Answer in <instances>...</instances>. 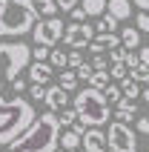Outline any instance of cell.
Returning a JSON list of instances; mask_svg holds the SVG:
<instances>
[{
    "instance_id": "ac0fdd59",
    "label": "cell",
    "mask_w": 149,
    "mask_h": 152,
    "mask_svg": "<svg viewBox=\"0 0 149 152\" xmlns=\"http://www.w3.org/2000/svg\"><path fill=\"white\" fill-rule=\"evenodd\" d=\"M118 23H121L118 17H112L109 12H103V15H100V20H98V26H95V32H115Z\"/></svg>"
},
{
    "instance_id": "f35d334b",
    "label": "cell",
    "mask_w": 149,
    "mask_h": 152,
    "mask_svg": "<svg viewBox=\"0 0 149 152\" xmlns=\"http://www.w3.org/2000/svg\"><path fill=\"white\" fill-rule=\"evenodd\" d=\"M138 98H141L143 103H149V89H141V95H138Z\"/></svg>"
},
{
    "instance_id": "4dcf8cb0",
    "label": "cell",
    "mask_w": 149,
    "mask_h": 152,
    "mask_svg": "<svg viewBox=\"0 0 149 152\" xmlns=\"http://www.w3.org/2000/svg\"><path fill=\"white\" fill-rule=\"evenodd\" d=\"M46 58H49V46H40V43H37L32 49V60H46Z\"/></svg>"
},
{
    "instance_id": "8992f818",
    "label": "cell",
    "mask_w": 149,
    "mask_h": 152,
    "mask_svg": "<svg viewBox=\"0 0 149 152\" xmlns=\"http://www.w3.org/2000/svg\"><path fill=\"white\" fill-rule=\"evenodd\" d=\"M106 146L109 152H138V141L129 124L123 121H112V126L106 129Z\"/></svg>"
},
{
    "instance_id": "f1b7e54d",
    "label": "cell",
    "mask_w": 149,
    "mask_h": 152,
    "mask_svg": "<svg viewBox=\"0 0 149 152\" xmlns=\"http://www.w3.org/2000/svg\"><path fill=\"white\" fill-rule=\"evenodd\" d=\"M29 95H32V101H43V98H46V86L43 83H32L29 86Z\"/></svg>"
},
{
    "instance_id": "d4e9b609",
    "label": "cell",
    "mask_w": 149,
    "mask_h": 152,
    "mask_svg": "<svg viewBox=\"0 0 149 152\" xmlns=\"http://www.w3.org/2000/svg\"><path fill=\"white\" fill-rule=\"evenodd\" d=\"M49 63L58 69H66V49H49Z\"/></svg>"
},
{
    "instance_id": "d6a6232c",
    "label": "cell",
    "mask_w": 149,
    "mask_h": 152,
    "mask_svg": "<svg viewBox=\"0 0 149 152\" xmlns=\"http://www.w3.org/2000/svg\"><path fill=\"white\" fill-rule=\"evenodd\" d=\"M69 15H72V20H74V23H80V20H86V12H83V6H74L72 12H69Z\"/></svg>"
},
{
    "instance_id": "4fadbf2b",
    "label": "cell",
    "mask_w": 149,
    "mask_h": 152,
    "mask_svg": "<svg viewBox=\"0 0 149 152\" xmlns=\"http://www.w3.org/2000/svg\"><path fill=\"white\" fill-rule=\"evenodd\" d=\"M106 12L118 20H126V17L132 15V3L129 0H106Z\"/></svg>"
},
{
    "instance_id": "cb8c5ba5",
    "label": "cell",
    "mask_w": 149,
    "mask_h": 152,
    "mask_svg": "<svg viewBox=\"0 0 149 152\" xmlns=\"http://www.w3.org/2000/svg\"><path fill=\"white\" fill-rule=\"evenodd\" d=\"M74 121H77V112H74V106L72 109H60V115H58V124H60V129H66V126H72Z\"/></svg>"
},
{
    "instance_id": "9a60e30c",
    "label": "cell",
    "mask_w": 149,
    "mask_h": 152,
    "mask_svg": "<svg viewBox=\"0 0 149 152\" xmlns=\"http://www.w3.org/2000/svg\"><path fill=\"white\" fill-rule=\"evenodd\" d=\"M80 6L86 12V17H100L106 12V0H80Z\"/></svg>"
},
{
    "instance_id": "603a6c76",
    "label": "cell",
    "mask_w": 149,
    "mask_h": 152,
    "mask_svg": "<svg viewBox=\"0 0 149 152\" xmlns=\"http://www.w3.org/2000/svg\"><path fill=\"white\" fill-rule=\"evenodd\" d=\"M129 77H132V80H138V83H149V66H146V63L132 66V69H129Z\"/></svg>"
},
{
    "instance_id": "74e56055",
    "label": "cell",
    "mask_w": 149,
    "mask_h": 152,
    "mask_svg": "<svg viewBox=\"0 0 149 152\" xmlns=\"http://www.w3.org/2000/svg\"><path fill=\"white\" fill-rule=\"evenodd\" d=\"M135 6L141 9V12H149V0H135Z\"/></svg>"
},
{
    "instance_id": "5bb4252c",
    "label": "cell",
    "mask_w": 149,
    "mask_h": 152,
    "mask_svg": "<svg viewBox=\"0 0 149 152\" xmlns=\"http://www.w3.org/2000/svg\"><path fill=\"white\" fill-rule=\"evenodd\" d=\"M121 46L123 49H141V32L135 26H126L123 32H121Z\"/></svg>"
},
{
    "instance_id": "484cf974",
    "label": "cell",
    "mask_w": 149,
    "mask_h": 152,
    "mask_svg": "<svg viewBox=\"0 0 149 152\" xmlns=\"http://www.w3.org/2000/svg\"><path fill=\"white\" fill-rule=\"evenodd\" d=\"M126 75H129V66H126L123 60H118V63H112V69H109V77H112V80H123Z\"/></svg>"
},
{
    "instance_id": "44dd1931",
    "label": "cell",
    "mask_w": 149,
    "mask_h": 152,
    "mask_svg": "<svg viewBox=\"0 0 149 152\" xmlns=\"http://www.w3.org/2000/svg\"><path fill=\"white\" fill-rule=\"evenodd\" d=\"M100 92H103V98H106V101L112 103V106H115V103L121 101V98H123V92H121V86H115V83H112V80H109V83L103 86Z\"/></svg>"
},
{
    "instance_id": "d6986e66",
    "label": "cell",
    "mask_w": 149,
    "mask_h": 152,
    "mask_svg": "<svg viewBox=\"0 0 149 152\" xmlns=\"http://www.w3.org/2000/svg\"><path fill=\"white\" fill-rule=\"evenodd\" d=\"M60 86H63L66 92H72L74 86H77V72L66 66V69H63V72H60Z\"/></svg>"
},
{
    "instance_id": "e0dca14e",
    "label": "cell",
    "mask_w": 149,
    "mask_h": 152,
    "mask_svg": "<svg viewBox=\"0 0 149 152\" xmlns=\"http://www.w3.org/2000/svg\"><path fill=\"white\" fill-rule=\"evenodd\" d=\"M58 144L63 146V149H77V146H80V135H77L74 129H66V132H60Z\"/></svg>"
},
{
    "instance_id": "9c48e42d",
    "label": "cell",
    "mask_w": 149,
    "mask_h": 152,
    "mask_svg": "<svg viewBox=\"0 0 149 152\" xmlns=\"http://www.w3.org/2000/svg\"><path fill=\"white\" fill-rule=\"evenodd\" d=\"M80 146L86 152H106V132H100L98 126H86L80 135Z\"/></svg>"
},
{
    "instance_id": "d590c367",
    "label": "cell",
    "mask_w": 149,
    "mask_h": 152,
    "mask_svg": "<svg viewBox=\"0 0 149 152\" xmlns=\"http://www.w3.org/2000/svg\"><path fill=\"white\" fill-rule=\"evenodd\" d=\"M12 89H15V92L20 95V92H23V89H26V80H23V77H20V75H17L15 80H12Z\"/></svg>"
},
{
    "instance_id": "7c38bea8",
    "label": "cell",
    "mask_w": 149,
    "mask_h": 152,
    "mask_svg": "<svg viewBox=\"0 0 149 152\" xmlns=\"http://www.w3.org/2000/svg\"><path fill=\"white\" fill-rule=\"evenodd\" d=\"M115 118L123 121V124H132L135 121V112H138V101H132V98H121V101L115 103Z\"/></svg>"
},
{
    "instance_id": "3957f363",
    "label": "cell",
    "mask_w": 149,
    "mask_h": 152,
    "mask_svg": "<svg viewBox=\"0 0 149 152\" xmlns=\"http://www.w3.org/2000/svg\"><path fill=\"white\" fill-rule=\"evenodd\" d=\"M32 0H0V37H23L37 23Z\"/></svg>"
},
{
    "instance_id": "ffe728a7",
    "label": "cell",
    "mask_w": 149,
    "mask_h": 152,
    "mask_svg": "<svg viewBox=\"0 0 149 152\" xmlns=\"http://www.w3.org/2000/svg\"><path fill=\"white\" fill-rule=\"evenodd\" d=\"M32 3H34V9H37V15H43V17H52L58 12V3H55V0H32Z\"/></svg>"
},
{
    "instance_id": "ba28073f",
    "label": "cell",
    "mask_w": 149,
    "mask_h": 152,
    "mask_svg": "<svg viewBox=\"0 0 149 152\" xmlns=\"http://www.w3.org/2000/svg\"><path fill=\"white\" fill-rule=\"evenodd\" d=\"M92 37H95V26H89L86 20L69 23L66 29H63V43H66L69 49H86L92 43Z\"/></svg>"
},
{
    "instance_id": "8fae6325",
    "label": "cell",
    "mask_w": 149,
    "mask_h": 152,
    "mask_svg": "<svg viewBox=\"0 0 149 152\" xmlns=\"http://www.w3.org/2000/svg\"><path fill=\"white\" fill-rule=\"evenodd\" d=\"M29 80H32V83H49L52 80V63H46V60H32V63H29Z\"/></svg>"
},
{
    "instance_id": "30bf717a",
    "label": "cell",
    "mask_w": 149,
    "mask_h": 152,
    "mask_svg": "<svg viewBox=\"0 0 149 152\" xmlns=\"http://www.w3.org/2000/svg\"><path fill=\"white\" fill-rule=\"evenodd\" d=\"M43 103H46L52 112H60V109L69 106V92L60 83L58 86H46V98H43Z\"/></svg>"
},
{
    "instance_id": "7402d4cb",
    "label": "cell",
    "mask_w": 149,
    "mask_h": 152,
    "mask_svg": "<svg viewBox=\"0 0 149 152\" xmlns=\"http://www.w3.org/2000/svg\"><path fill=\"white\" fill-rule=\"evenodd\" d=\"M109 80H112V77H109V72H106V69H100V72L95 69V72L89 75V86H95V89H103Z\"/></svg>"
},
{
    "instance_id": "5b68a950",
    "label": "cell",
    "mask_w": 149,
    "mask_h": 152,
    "mask_svg": "<svg viewBox=\"0 0 149 152\" xmlns=\"http://www.w3.org/2000/svg\"><path fill=\"white\" fill-rule=\"evenodd\" d=\"M74 112H77V121H83L86 126H103L109 121V101L100 89L86 86L74 95Z\"/></svg>"
},
{
    "instance_id": "836d02e7",
    "label": "cell",
    "mask_w": 149,
    "mask_h": 152,
    "mask_svg": "<svg viewBox=\"0 0 149 152\" xmlns=\"http://www.w3.org/2000/svg\"><path fill=\"white\" fill-rule=\"evenodd\" d=\"M135 126H138L141 135H149V118H138V121H135Z\"/></svg>"
},
{
    "instance_id": "52a82bcc",
    "label": "cell",
    "mask_w": 149,
    "mask_h": 152,
    "mask_svg": "<svg viewBox=\"0 0 149 152\" xmlns=\"http://www.w3.org/2000/svg\"><path fill=\"white\" fill-rule=\"evenodd\" d=\"M63 29H66V23L60 20V17H43V20H37L32 29V37L34 43H40V46H58L60 40H63Z\"/></svg>"
},
{
    "instance_id": "6da1fadb",
    "label": "cell",
    "mask_w": 149,
    "mask_h": 152,
    "mask_svg": "<svg viewBox=\"0 0 149 152\" xmlns=\"http://www.w3.org/2000/svg\"><path fill=\"white\" fill-rule=\"evenodd\" d=\"M58 138H60L58 115L46 112V115H37L20 132V138H15L9 144V152H52L58 146Z\"/></svg>"
},
{
    "instance_id": "7a4b0ae2",
    "label": "cell",
    "mask_w": 149,
    "mask_h": 152,
    "mask_svg": "<svg viewBox=\"0 0 149 152\" xmlns=\"http://www.w3.org/2000/svg\"><path fill=\"white\" fill-rule=\"evenodd\" d=\"M37 118L34 115V106L32 101H26V98H3L0 95V146H9L15 138H20L32 121Z\"/></svg>"
},
{
    "instance_id": "277c9868",
    "label": "cell",
    "mask_w": 149,
    "mask_h": 152,
    "mask_svg": "<svg viewBox=\"0 0 149 152\" xmlns=\"http://www.w3.org/2000/svg\"><path fill=\"white\" fill-rule=\"evenodd\" d=\"M32 63V46L23 40H3L0 43V89L12 86L20 72Z\"/></svg>"
},
{
    "instance_id": "83f0119b",
    "label": "cell",
    "mask_w": 149,
    "mask_h": 152,
    "mask_svg": "<svg viewBox=\"0 0 149 152\" xmlns=\"http://www.w3.org/2000/svg\"><path fill=\"white\" fill-rule=\"evenodd\" d=\"M135 29H138V32H146V34H149V12H141V15L135 17Z\"/></svg>"
},
{
    "instance_id": "1f68e13d",
    "label": "cell",
    "mask_w": 149,
    "mask_h": 152,
    "mask_svg": "<svg viewBox=\"0 0 149 152\" xmlns=\"http://www.w3.org/2000/svg\"><path fill=\"white\" fill-rule=\"evenodd\" d=\"M106 66H109V63H106L103 55H92V69H98V72H100V69H106Z\"/></svg>"
},
{
    "instance_id": "2e32d148",
    "label": "cell",
    "mask_w": 149,
    "mask_h": 152,
    "mask_svg": "<svg viewBox=\"0 0 149 152\" xmlns=\"http://www.w3.org/2000/svg\"><path fill=\"white\" fill-rule=\"evenodd\" d=\"M121 92H123V98H132V101H138V95H141V83H138V80H132V77L126 75L123 80H121Z\"/></svg>"
},
{
    "instance_id": "60d3db41",
    "label": "cell",
    "mask_w": 149,
    "mask_h": 152,
    "mask_svg": "<svg viewBox=\"0 0 149 152\" xmlns=\"http://www.w3.org/2000/svg\"><path fill=\"white\" fill-rule=\"evenodd\" d=\"M52 152H55V149H52Z\"/></svg>"
},
{
    "instance_id": "e575fe53",
    "label": "cell",
    "mask_w": 149,
    "mask_h": 152,
    "mask_svg": "<svg viewBox=\"0 0 149 152\" xmlns=\"http://www.w3.org/2000/svg\"><path fill=\"white\" fill-rule=\"evenodd\" d=\"M58 3V9H63V12H72L74 6H77V0H55Z\"/></svg>"
},
{
    "instance_id": "8d00e7d4",
    "label": "cell",
    "mask_w": 149,
    "mask_h": 152,
    "mask_svg": "<svg viewBox=\"0 0 149 152\" xmlns=\"http://www.w3.org/2000/svg\"><path fill=\"white\" fill-rule=\"evenodd\" d=\"M138 58H141V63H146V66H149V46L138 49Z\"/></svg>"
},
{
    "instance_id": "4316f807",
    "label": "cell",
    "mask_w": 149,
    "mask_h": 152,
    "mask_svg": "<svg viewBox=\"0 0 149 152\" xmlns=\"http://www.w3.org/2000/svg\"><path fill=\"white\" fill-rule=\"evenodd\" d=\"M80 63H83V55H80V49H72V52L66 55V66H69V69H77Z\"/></svg>"
},
{
    "instance_id": "f546056e",
    "label": "cell",
    "mask_w": 149,
    "mask_h": 152,
    "mask_svg": "<svg viewBox=\"0 0 149 152\" xmlns=\"http://www.w3.org/2000/svg\"><path fill=\"white\" fill-rule=\"evenodd\" d=\"M74 72H77V80H89V75L95 72V69H92V63H80Z\"/></svg>"
},
{
    "instance_id": "ab89813d",
    "label": "cell",
    "mask_w": 149,
    "mask_h": 152,
    "mask_svg": "<svg viewBox=\"0 0 149 152\" xmlns=\"http://www.w3.org/2000/svg\"><path fill=\"white\" fill-rule=\"evenodd\" d=\"M63 152H77V149H63Z\"/></svg>"
}]
</instances>
